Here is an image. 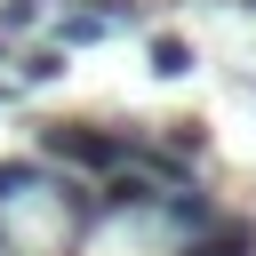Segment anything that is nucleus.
<instances>
[{
    "instance_id": "obj_1",
    "label": "nucleus",
    "mask_w": 256,
    "mask_h": 256,
    "mask_svg": "<svg viewBox=\"0 0 256 256\" xmlns=\"http://www.w3.org/2000/svg\"><path fill=\"white\" fill-rule=\"evenodd\" d=\"M40 152L64 160V168H80V176H112V168L136 160V144H120L112 128H88V120H56V128L40 136Z\"/></svg>"
},
{
    "instance_id": "obj_2",
    "label": "nucleus",
    "mask_w": 256,
    "mask_h": 256,
    "mask_svg": "<svg viewBox=\"0 0 256 256\" xmlns=\"http://www.w3.org/2000/svg\"><path fill=\"white\" fill-rule=\"evenodd\" d=\"M184 256H256V224H248V216H224V224L192 232V240H184Z\"/></svg>"
},
{
    "instance_id": "obj_3",
    "label": "nucleus",
    "mask_w": 256,
    "mask_h": 256,
    "mask_svg": "<svg viewBox=\"0 0 256 256\" xmlns=\"http://www.w3.org/2000/svg\"><path fill=\"white\" fill-rule=\"evenodd\" d=\"M152 72H160V80H184V72H192V48H184L176 32H160V40H152Z\"/></svg>"
},
{
    "instance_id": "obj_4",
    "label": "nucleus",
    "mask_w": 256,
    "mask_h": 256,
    "mask_svg": "<svg viewBox=\"0 0 256 256\" xmlns=\"http://www.w3.org/2000/svg\"><path fill=\"white\" fill-rule=\"evenodd\" d=\"M104 32H112V16H96V8H80V16L64 24V40H104Z\"/></svg>"
},
{
    "instance_id": "obj_5",
    "label": "nucleus",
    "mask_w": 256,
    "mask_h": 256,
    "mask_svg": "<svg viewBox=\"0 0 256 256\" xmlns=\"http://www.w3.org/2000/svg\"><path fill=\"white\" fill-rule=\"evenodd\" d=\"M16 72H24V80H56V72H64V56H56V48H32Z\"/></svg>"
},
{
    "instance_id": "obj_6",
    "label": "nucleus",
    "mask_w": 256,
    "mask_h": 256,
    "mask_svg": "<svg viewBox=\"0 0 256 256\" xmlns=\"http://www.w3.org/2000/svg\"><path fill=\"white\" fill-rule=\"evenodd\" d=\"M0 256H8V232H0Z\"/></svg>"
}]
</instances>
